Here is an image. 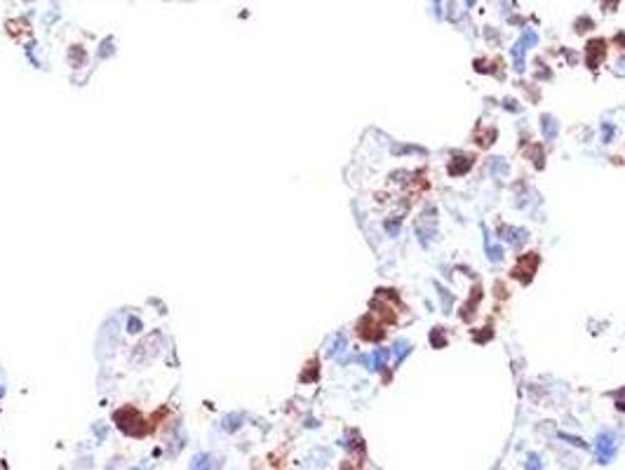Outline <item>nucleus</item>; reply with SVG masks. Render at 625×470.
Here are the masks:
<instances>
[{"mask_svg":"<svg viewBox=\"0 0 625 470\" xmlns=\"http://www.w3.org/2000/svg\"><path fill=\"white\" fill-rule=\"evenodd\" d=\"M604 40H593V43L588 45V50H585V59H588V66H593L597 68V64L604 59V54H606V47H604Z\"/></svg>","mask_w":625,"mask_h":470,"instance_id":"1","label":"nucleus"},{"mask_svg":"<svg viewBox=\"0 0 625 470\" xmlns=\"http://www.w3.org/2000/svg\"><path fill=\"white\" fill-rule=\"evenodd\" d=\"M531 259H534V257H524V259H519L517 268L512 270V275H515V278H519L522 282H529V280L534 278V268H536V266H531V268H529ZM534 261H536V259H534Z\"/></svg>","mask_w":625,"mask_h":470,"instance_id":"2","label":"nucleus"},{"mask_svg":"<svg viewBox=\"0 0 625 470\" xmlns=\"http://www.w3.org/2000/svg\"><path fill=\"white\" fill-rule=\"evenodd\" d=\"M597 459H599V463H606V461L611 459V451H614V442H611V438H602L599 440V444H597Z\"/></svg>","mask_w":625,"mask_h":470,"instance_id":"3","label":"nucleus"}]
</instances>
